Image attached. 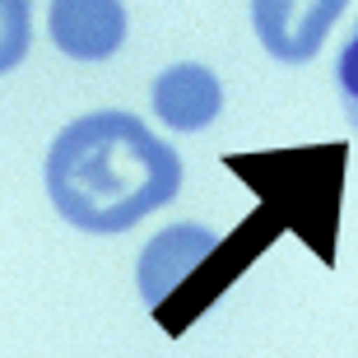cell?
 <instances>
[{
	"label": "cell",
	"instance_id": "obj_1",
	"mask_svg": "<svg viewBox=\"0 0 358 358\" xmlns=\"http://www.w3.org/2000/svg\"><path fill=\"white\" fill-rule=\"evenodd\" d=\"M182 191V159L135 112H89L47 149V196L80 233H131Z\"/></svg>",
	"mask_w": 358,
	"mask_h": 358
},
{
	"label": "cell",
	"instance_id": "obj_6",
	"mask_svg": "<svg viewBox=\"0 0 358 358\" xmlns=\"http://www.w3.org/2000/svg\"><path fill=\"white\" fill-rule=\"evenodd\" d=\"M33 42V0H0V75L19 70Z\"/></svg>",
	"mask_w": 358,
	"mask_h": 358
},
{
	"label": "cell",
	"instance_id": "obj_5",
	"mask_svg": "<svg viewBox=\"0 0 358 358\" xmlns=\"http://www.w3.org/2000/svg\"><path fill=\"white\" fill-rule=\"evenodd\" d=\"M219 107H224V84L205 66H191L186 61V66L163 70L159 80H154V112L182 135L205 131L219 117Z\"/></svg>",
	"mask_w": 358,
	"mask_h": 358
},
{
	"label": "cell",
	"instance_id": "obj_7",
	"mask_svg": "<svg viewBox=\"0 0 358 358\" xmlns=\"http://www.w3.org/2000/svg\"><path fill=\"white\" fill-rule=\"evenodd\" d=\"M335 84H340V107H345L349 126H354V135H358V28H354V38L345 42V52H340Z\"/></svg>",
	"mask_w": 358,
	"mask_h": 358
},
{
	"label": "cell",
	"instance_id": "obj_3",
	"mask_svg": "<svg viewBox=\"0 0 358 358\" xmlns=\"http://www.w3.org/2000/svg\"><path fill=\"white\" fill-rule=\"evenodd\" d=\"M219 252V233L205 224H173L163 228L159 238L140 252V266H135V284H140V298L145 307L159 312L186 279L196 275L210 256Z\"/></svg>",
	"mask_w": 358,
	"mask_h": 358
},
{
	"label": "cell",
	"instance_id": "obj_2",
	"mask_svg": "<svg viewBox=\"0 0 358 358\" xmlns=\"http://www.w3.org/2000/svg\"><path fill=\"white\" fill-rule=\"evenodd\" d=\"M349 0H252V28L279 66H307Z\"/></svg>",
	"mask_w": 358,
	"mask_h": 358
},
{
	"label": "cell",
	"instance_id": "obj_4",
	"mask_svg": "<svg viewBox=\"0 0 358 358\" xmlns=\"http://www.w3.org/2000/svg\"><path fill=\"white\" fill-rule=\"evenodd\" d=\"M52 42L70 61H107L126 42L121 0H52Z\"/></svg>",
	"mask_w": 358,
	"mask_h": 358
}]
</instances>
